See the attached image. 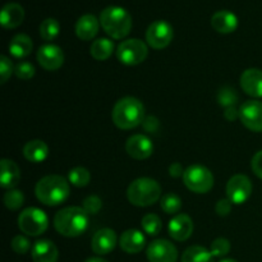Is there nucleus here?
<instances>
[{"label": "nucleus", "mask_w": 262, "mask_h": 262, "mask_svg": "<svg viewBox=\"0 0 262 262\" xmlns=\"http://www.w3.org/2000/svg\"><path fill=\"white\" fill-rule=\"evenodd\" d=\"M54 227L56 232L64 237H79L89 228V214L84 211L83 207H66L55 214Z\"/></svg>", "instance_id": "obj_1"}, {"label": "nucleus", "mask_w": 262, "mask_h": 262, "mask_svg": "<svg viewBox=\"0 0 262 262\" xmlns=\"http://www.w3.org/2000/svg\"><path fill=\"white\" fill-rule=\"evenodd\" d=\"M35 193L38 201L46 206H58L69 197V182L64 177L56 174L46 176L37 182Z\"/></svg>", "instance_id": "obj_2"}, {"label": "nucleus", "mask_w": 262, "mask_h": 262, "mask_svg": "<svg viewBox=\"0 0 262 262\" xmlns=\"http://www.w3.org/2000/svg\"><path fill=\"white\" fill-rule=\"evenodd\" d=\"M112 118L120 129H132L145 122V106L136 97H123L114 105Z\"/></svg>", "instance_id": "obj_3"}, {"label": "nucleus", "mask_w": 262, "mask_h": 262, "mask_svg": "<svg viewBox=\"0 0 262 262\" xmlns=\"http://www.w3.org/2000/svg\"><path fill=\"white\" fill-rule=\"evenodd\" d=\"M100 25L102 30L115 40L124 38L132 30V17L122 7L112 5L100 13Z\"/></svg>", "instance_id": "obj_4"}, {"label": "nucleus", "mask_w": 262, "mask_h": 262, "mask_svg": "<svg viewBox=\"0 0 262 262\" xmlns=\"http://www.w3.org/2000/svg\"><path fill=\"white\" fill-rule=\"evenodd\" d=\"M161 187L155 179L138 178L129 184L128 201L138 207H147L160 200Z\"/></svg>", "instance_id": "obj_5"}, {"label": "nucleus", "mask_w": 262, "mask_h": 262, "mask_svg": "<svg viewBox=\"0 0 262 262\" xmlns=\"http://www.w3.org/2000/svg\"><path fill=\"white\" fill-rule=\"evenodd\" d=\"M183 182L194 193H207L214 187V176L206 166L194 164L184 170Z\"/></svg>", "instance_id": "obj_6"}, {"label": "nucleus", "mask_w": 262, "mask_h": 262, "mask_svg": "<svg viewBox=\"0 0 262 262\" xmlns=\"http://www.w3.org/2000/svg\"><path fill=\"white\" fill-rule=\"evenodd\" d=\"M49 227V219L42 210L37 207L25 209L18 216V228L20 232L31 237L43 234Z\"/></svg>", "instance_id": "obj_7"}, {"label": "nucleus", "mask_w": 262, "mask_h": 262, "mask_svg": "<svg viewBox=\"0 0 262 262\" xmlns=\"http://www.w3.org/2000/svg\"><path fill=\"white\" fill-rule=\"evenodd\" d=\"M148 55L147 45L140 38L124 40L118 45L117 58L125 66H137L143 63Z\"/></svg>", "instance_id": "obj_8"}, {"label": "nucleus", "mask_w": 262, "mask_h": 262, "mask_svg": "<svg viewBox=\"0 0 262 262\" xmlns=\"http://www.w3.org/2000/svg\"><path fill=\"white\" fill-rule=\"evenodd\" d=\"M174 37V31L170 23L166 20H155L146 31V40L151 48L156 50L166 48Z\"/></svg>", "instance_id": "obj_9"}, {"label": "nucleus", "mask_w": 262, "mask_h": 262, "mask_svg": "<svg viewBox=\"0 0 262 262\" xmlns=\"http://www.w3.org/2000/svg\"><path fill=\"white\" fill-rule=\"evenodd\" d=\"M252 193V182L247 176L235 174L227 183V196L232 204L242 205Z\"/></svg>", "instance_id": "obj_10"}, {"label": "nucleus", "mask_w": 262, "mask_h": 262, "mask_svg": "<svg viewBox=\"0 0 262 262\" xmlns=\"http://www.w3.org/2000/svg\"><path fill=\"white\" fill-rule=\"evenodd\" d=\"M239 119L252 132H262V101L247 100L239 107Z\"/></svg>", "instance_id": "obj_11"}, {"label": "nucleus", "mask_w": 262, "mask_h": 262, "mask_svg": "<svg viewBox=\"0 0 262 262\" xmlns=\"http://www.w3.org/2000/svg\"><path fill=\"white\" fill-rule=\"evenodd\" d=\"M146 255L150 262H177L178 251L166 239H155L148 245Z\"/></svg>", "instance_id": "obj_12"}, {"label": "nucleus", "mask_w": 262, "mask_h": 262, "mask_svg": "<svg viewBox=\"0 0 262 262\" xmlns=\"http://www.w3.org/2000/svg\"><path fill=\"white\" fill-rule=\"evenodd\" d=\"M37 61L46 71H56L64 63V53L54 43L42 45L37 51Z\"/></svg>", "instance_id": "obj_13"}, {"label": "nucleus", "mask_w": 262, "mask_h": 262, "mask_svg": "<svg viewBox=\"0 0 262 262\" xmlns=\"http://www.w3.org/2000/svg\"><path fill=\"white\" fill-rule=\"evenodd\" d=\"M125 151L130 158L136 160H145L152 155L154 145L147 136L133 135L125 143Z\"/></svg>", "instance_id": "obj_14"}, {"label": "nucleus", "mask_w": 262, "mask_h": 262, "mask_svg": "<svg viewBox=\"0 0 262 262\" xmlns=\"http://www.w3.org/2000/svg\"><path fill=\"white\" fill-rule=\"evenodd\" d=\"M194 229L193 222L191 217L186 214H178L170 220L169 223V234L173 239L178 241V242H183L187 241L192 235Z\"/></svg>", "instance_id": "obj_15"}, {"label": "nucleus", "mask_w": 262, "mask_h": 262, "mask_svg": "<svg viewBox=\"0 0 262 262\" xmlns=\"http://www.w3.org/2000/svg\"><path fill=\"white\" fill-rule=\"evenodd\" d=\"M117 242V234H115L114 230L109 229V228H104V229L97 230L94 234L91 248L96 255H107V253H110L114 250Z\"/></svg>", "instance_id": "obj_16"}, {"label": "nucleus", "mask_w": 262, "mask_h": 262, "mask_svg": "<svg viewBox=\"0 0 262 262\" xmlns=\"http://www.w3.org/2000/svg\"><path fill=\"white\" fill-rule=\"evenodd\" d=\"M241 87L252 97H262V71L257 68L246 69L241 76Z\"/></svg>", "instance_id": "obj_17"}, {"label": "nucleus", "mask_w": 262, "mask_h": 262, "mask_svg": "<svg viewBox=\"0 0 262 262\" xmlns=\"http://www.w3.org/2000/svg\"><path fill=\"white\" fill-rule=\"evenodd\" d=\"M119 246L124 252L133 255V253L141 252L145 248L146 238L140 230L128 229L120 235Z\"/></svg>", "instance_id": "obj_18"}, {"label": "nucleus", "mask_w": 262, "mask_h": 262, "mask_svg": "<svg viewBox=\"0 0 262 262\" xmlns=\"http://www.w3.org/2000/svg\"><path fill=\"white\" fill-rule=\"evenodd\" d=\"M25 19V9L22 5L17 3H8L3 7L2 14H0V20L2 26L7 30H13L17 28Z\"/></svg>", "instance_id": "obj_19"}, {"label": "nucleus", "mask_w": 262, "mask_h": 262, "mask_svg": "<svg viewBox=\"0 0 262 262\" xmlns=\"http://www.w3.org/2000/svg\"><path fill=\"white\" fill-rule=\"evenodd\" d=\"M33 262H56L59 257V251L55 243L49 239H40L32 247Z\"/></svg>", "instance_id": "obj_20"}, {"label": "nucleus", "mask_w": 262, "mask_h": 262, "mask_svg": "<svg viewBox=\"0 0 262 262\" xmlns=\"http://www.w3.org/2000/svg\"><path fill=\"white\" fill-rule=\"evenodd\" d=\"M100 19H97L94 14H84L77 20L76 35L77 37L83 41H90L99 33Z\"/></svg>", "instance_id": "obj_21"}, {"label": "nucleus", "mask_w": 262, "mask_h": 262, "mask_svg": "<svg viewBox=\"0 0 262 262\" xmlns=\"http://www.w3.org/2000/svg\"><path fill=\"white\" fill-rule=\"evenodd\" d=\"M0 186L5 189H13L20 181V170L17 164L9 159H3L0 163Z\"/></svg>", "instance_id": "obj_22"}, {"label": "nucleus", "mask_w": 262, "mask_h": 262, "mask_svg": "<svg viewBox=\"0 0 262 262\" xmlns=\"http://www.w3.org/2000/svg\"><path fill=\"white\" fill-rule=\"evenodd\" d=\"M211 26L219 33H232L238 28V17L229 10H219L211 17Z\"/></svg>", "instance_id": "obj_23"}, {"label": "nucleus", "mask_w": 262, "mask_h": 262, "mask_svg": "<svg viewBox=\"0 0 262 262\" xmlns=\"http://www.w3.org/2000/svg\"><path fill=\"white\" fill-rule=\"evenodd\" d=\"M23 155L31 163H42L49 155V147L43 141L33 140L30 141L23 147Z\"/></svg>", "instance_id": "obj_24"}, {"label": "nucleus", "mask_w": 262, "mask_h": 262, "mask_svg": "<svg viewBox=\"0 0 262 262\" xmlns=\"http://www.w3.org/2000/svg\"><path fill=\"white\" fill-rule=\"evenodd\" d=\"M32 48V40L25 33H18L9 42V53L17 59H22L30 55Z\"/></svg>", "instance_id": "obj_25"}, {"label": "nucleus", "mask_w": 262, "mask_h": 262, "mask_svg": "<svg viewBox=\"0 0 262 262\" xmlns=\"http://www.w3.org/2000/svg\"><path fill=\"white\" fill-rule=\"evenodd\" d=\"M113 51H114V42L106 37L95 40L90 48L92 58L96 59V60H106L112 56Z\"/></svg>", "instance_id": "obj_26"}, {"label": "nucleus", "mask_w": 262, "mask_h": 262, "mask_svg": "<svg viewBox=\"0 0 262 262\" xmlns=\"http://www.w3.org/2000/svg\"><path fill=\"white\" fill-rule=\"evenodd\" d=\"M182 262H214V256L201 246H191L182 255Z\"/></svg>", "instance_id": "obj_27"}, {"label": "nucleus", "mask_w": 262, "mask_h": 262, "mask_svg": "<svg viewBox=\"0 0 262 262\" xmlns=\"http://www.w3.org/2000/svg\"><path fill=\"white\" fill-rule=\"evenodd\" d=\"M60 32V25L55 18H46L40 25V36L45 41L55 40Z\"/></svg>", "instance_id": "obj_28"}, {"label": "nucleus", "mask_w": 262, "mask_h": 262, "mask_svg": "<svg viewBox=\"0 0 262 262\" xmlns=\"http://www.w3.org/2000/svg\"><path fill=\"white\" fill-rule=\"evenodd\" d=\"M91 181V174L87 170L86 168H82V166H78V168H73L68 173V182L73 184L74 187H86L87 184Z\"/></svg>", "instance_id": "obj_29"}, {"label": "nucleus", "mask_w": 262, "mask_h": 262, "mask_svg": "<svg viewBox=\"0 0 262 262\" xmlns=\"http://www.w3.org/2000/svg\"><path fill=\"white\" fill-rule=\"evenodd\" d=\"M160 206L164 212L169 215L178 214L179 210L182 209V200L177 194L168 193L160 200Z\"/></svg>", "instance_id": "obj_30"}, {"label": "nucleus", "mask_w": 262, "mask_h": 262, "mask_svg": "<svg viewBox=\"0 0 262 262\" xmlns=\"http://www.w3.org/2000/svg\"><path fill=\"white\" fill-rule=\"evenodd\" d=\"M142 228L148 235H158L163 229L161 219L155 214H147L142 217Z\"/></svg>", "instance_id": "obj_31"}, {"label": "nucleus", "mask_w": 262, "mask_h": 262, "mask_svg": "<svg viewBox=\"0 0 262 262\" xmlns=\"http://www.w3.org/2000/svg\"><path fill=\"white\" fill-rule=\"evenodd\" d=\"M25 202V196L22 191L18 189H9L4 194V204L9 210H18Z\"/></svg>", "instance_id": "obj_32"}, {"label": "nucleus", "mask_w": 262, "mask_h": 262, "mask_svg": "<svg viewBox=\"0 0 262 262\" xmlns=\"http://www.w3.org/2000/svg\"><path fill=\"white\" fill-rule=\"evenodd\" d=\"M217 101L222 106L229 107L234 106L238 101V94L235 92L234 89L232 87H223L219 92H217Z\"/></svg>", "instance_id": "obj_33"}, {"label": "nucleus", "mask_w": 262, "mask_h": 262, "mask_svg": "<svg viewBox=\"0 0 262 262\" xmlns=\"http://www.w3.org/2000/svg\"><path fill=\"white\" fill-rule=\"evenodd\" d=\"M230 251V242L225 238H217L211 243L210 252L214 257H224L229 253Z\"/></svg>", "instance_id": "obj_34"}, {"label": "nucleus", "mask_w": 262, "mask_h": 262, "mask_svg": "<svg viewBox=\"0 0 262 262\" xmlns=\"http://www.w3.org/2000/svg\"><path fill=\"white\" fill-rule=\"evenodd\" d=\"M14 73L19 79L27 81V79H31L35 76V67H33V64L28 63V61H20L15 66Z\"/></svg>", "instance_id": "obj_35"}, {"label": "nucleus", "mask_w": 262, "mask_h": 262, "mask_svg": "<svg viewBox=\"0 0 262 262\" xmlns=\"http://www.w3.org/2000/svg\"><path fill=\"white\" fill-rule=\"evenodd\" d=\"M83 210L89 215H96L102 207V201L97 196H89L83 201Z\"/></svg>", "instance_id": "obj_36"}, {"label": "nucleus", "mask_w": 262, "mask_h": 262, "mask_svg": "<svg viewBox=\"0 0 262 262\" xmlns=\"http://www.w3.org/2000/svg\"><path fill=\"white\" fill-rule=\"evenodd\" d=\"M12 248L18 255H26L30 251L31 243L25 235H17L12 239Z\"/></svg>", "instance_id": "obj_37"}, {"label": "nucleus", "mask_w": 262, "mask_h": 262, "mask_svg": "<svg viewBox=\"0 0 262 262\" xmlns=\"http://www.w3.org/2000/svg\"><path fill=\"white\" fill-rule=\"evenodd\" d=\"M14 72L13 69V64L8 56L2 55L0 56V77H2V83H5L8 81L12 73Z\"/></svg>", "instance_id": "obj_38"}, {"label": "nucleus", "mask_w": 262, "mask_h": 262, "mask_svg": "<svg viewBox=\"0 0 262 262\" xmlns=\"http://www.w3.org/2000/svg\"><path fill=\"white\" fill-rule=\"evenodd\" d=\"M215 211H216L220 216H227V215H229L230 211H232V202H230V200H220L216 204V206H215Z\"/></svg>", "instance_id": "obj_39"}, {"label": "nucleus", "mask_w": 262, "mask_h": 262, "mask_svg": "<svg viewBox=\"0 0 262 262\" xmlns=\"http://www.w3.org/2000/svg\"><path fill=\"white\" fill-rule=\"evenodd\" d=\"M252 170L258 178L262 179V150L252 158Z\"/></svg>", "instance_id": "obj_40"}, {"label": "nucleus", "mask_w": 262, "mask_h": 262, "mask_svg": "<svg viewBox=\"0 0 262 262\" xmlns=\"http://www.w3.org/2000/svg\"><path fill=\"white\" fill-rule=\"evenodd\" d=\"M169 173H170V176L174 177V178H178V177H182V178H183L184 169L179 163H174L171 164L170 168H169Z\"/></svg>", "instance_id": "obj_41"}, {"label": "nucleus", "mask_w": 262, "mask_h": 262, "mask_svg": "<svg viewBox=\"0 0 262 262\" xmlns=\"http://www.w3.org/2000/svg\"><path fill=\"white\" fill-rule=\"evenodd\" d=\"M224 117L225 119H228L229 122H233V120H235L238 117H239V110L235 109V106L227 107L224 112Z\"/></svg>", "instance_id": "obj_42"}, {"label": "nucleus", "mask_w": 262, "mask_h": 262, "mask_svg": "<svg viewBox=\"0 0 262 262\" xmlns=\"http://www.w3.org/2000/svg\"><path fill=\"white\" fill-rule=\"evenodd\" d=\"M84 262H107V261L104 260V258H101V257H90V258H87Z\"/></svg>", "instance_id": "obj_43"}, {"label": "nucleus", "mask_w": 262, "mask_h": 262, "mask_svg": "<svg viewBox=\"0 0 262 262\" xmlns=\"http://www.w3.org/2000/svg\"><path fill=\"white\" fill-rule=\"evenodd\" d=\"M220 262H238V261L233 260V258H225V260H222Z\"/></svg>", "instance_id": "obj_44"}]
</instances>
